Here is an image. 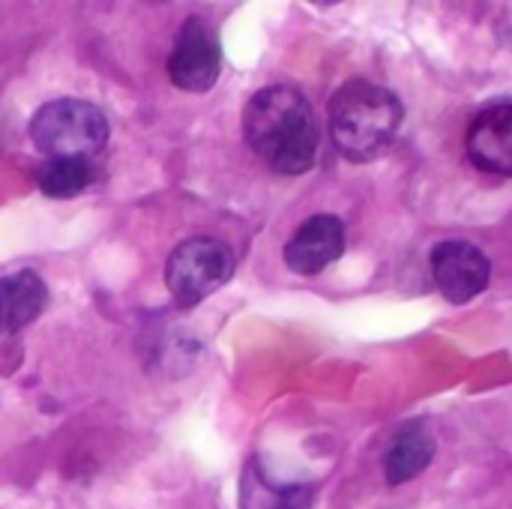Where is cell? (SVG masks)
Returning <instances> with one entry per match:
<instances>
[{"label": "cell", "instance_id": "1", "mask_svg": "<svg viewBox=\"0 0 512 509\" xmlns=\"http://www.w3.org/2000/svg\"><path fill=\"white\" fill-rule=\"evenodd\" d=\"M243 135L276 174H306L318 159L321 132L315 108L291 84H267L246 102Z\"/></svg>", "mask_w": 512, "mask_h": 509}, {"label": "cell", "instance_id": "2", "mask_svg": "<svg viewBox=\"0 0 512 509\" xmlns=\"http://www.w3.org/2000/svg\"><path fill=\"white\" fill-rule=\"evenodd\" d=\"M330 138L348 162H372L387 153L405 120L399 96L369 78L345 81L327 108Z\"/></svg>", "mask_w": 512, "mask_h": 509}, {"label": "cell", "instance_id": "3", "mask_svg": "<svg viewBox=\"0 0 512 509\" xmlns=\"http://www.w3.org/2000/svg\"><path fill=\"white\" fill-rule=\"evenodd\" d=\"M30 141L48 159H93L108 144V117L87 99H51L30 117Z\"/></svg>", "mask_w": 512, "mask_h": 509}, {"label": "cell", "instance_id": "4", "mask_svg": "<svg viewBox=\"0 0 512 509\" xmlns=\"http://www.w3.org/2000/svg\"><path fill=\"white\" fill-rule=\"evenodd\" d=\"M234 276V252L216 237H189L168 255L165 285L183 306H195L228 285Z\"/></svg>", "mask_w": 512, "mask_h": 509}, {"label": "cell", "instance_id": "5", "mask_svg": "<svg viewBox=\"0 0 512 509\" xmlns=\"http://www.w3.org/2000/svg\"><path fill=\"white\" fill-rule=\"evenodd\" d=\"M222 72V48L216 30L201 18L189 15L177 36L174 48L168 54V78L174 87L186 93H207Z\"/></svg>", "mask_w": 512, "mask_h": 509}, {"label": "cell", "instance_id": "6", "mask_svg": "<svg viewBox=\"0 0 512 509\" xmlns=\"http://www.w3.org/2000/svg\"><path fill=\"white\" fill-rule=\"evenodd\" d=\"M432 276L450 303H468L492 282V264L468 240H444L432 252Z\"/></svg>", "mask_w": 512, "mask_h": 509}, {"label": "cell", "instance_id": "7", "mask_svg": "<svg viewBox=\"0 0 512 509\" xmlns=\"http://www.w3.org/2000/svg\"><path fill=\"white\" fill-rule=\"evenodd\" d=\"M345 243V222L339 216H309L285 243V264L297 276H318L345 255Z\"/></svg>", "mask_w": 512, "mask_h": 509}, {"label": "cell", "instance_id": "8", "mask_svg": "<svg viewBox=\"0 0 512 509\" xmlns=\"http://www.w3.org/2000/svg\"><path fill=\"white\" fill-rule=\"evenodd\" d=\"M468 159L495 177L512 174V102H489L468 129Z\"/></svg>", "mask_w": 512, "mask_h": 509}, {"label": "cell", "instance_id": "9", "mask_svg": "<svg viewBox=\"0 0 512 509\" xmlns=\"http://www.w3.org/2000/svg\"><path fill=\"white\" fill-rule=\"evenodd\" d=\"M315 489L309 483H279L261 465L249 459L240 477V509H309Z\"/></svg>", "mask_w": 512, "mask_h": 509}, {"label": "cell", "instance_id": "10", "mask_svg": "<svg viewBox=\"0 0 512 509\" xmlns=\"http://www.w3.org/2000/svg\"><path fill=\"white\" fill-rule=\"evenodd\" d=\"M435 459V435L423 420H411L396 429L384 453V477L390 486H402L420 477Z\"/></svg>", "mask_w": 512, "mask_h": 509}, {"label": "cell", "instance_id": "11", "mask_svg": "<svg viewBox=\"0 0 512 509\" xmlns=\"http://www.w3.org/2000/svg\"><path fill=\"white\" fill-rule=\"evenodd\" d=\"M48 288L39 273L18 270L0 279V333H18L42 315Z\"/></svg>", "mask_w": 512, "mask_h": 509}, {"label": "cell", "instance_id": "12", "mask_svg": "<svg viewBox=\"0 0 512 509\" xmlns=\"http://www.w3.org/2000/svg\"><path fill=\"white\" fill-rule=\"evenodd\" d=\"M99 180L93 159H45L36 168V186L48 198H75Z\"/></svg>", "mask_w": 512, "mask_h": 509}]
</instances>
